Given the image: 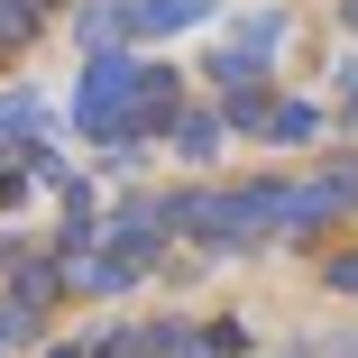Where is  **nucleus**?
<instances>
[{
	"label": "nucleus",
	"mask_w": 358,
	"mask_h": 358,
	"mask_svg": "<svg viewBox=\"0 0 358 358\" xmlns=\"http://www.w3.org/2000/svg\"><path fill=\"white\" fill-rule=\"evenodd\" d=\"M349 28H358V0H349Z\"/></svg>",
	"instance_id": "12"
},
{
	"label": "nucleus",
	"mask_w": 358,
	"mask_h": 358,
	"mask_svg": "<svg viewBox=\"0 0 358 358\" xmlns=\"http://www.w3.org/2000/svg\"><path fill=\"white\" fill-rule=\"evenodd\" d=\"M157 120H175V74L166 64H138V138H148Z\"/></svg>",
	"instance_id": "5"
},
{
	"label": "nucleus",
	"mask_w": 358,
	"mask_h": 358,
	"mask_svg": "<svg viewBox=\"0 0 358 358\" xmlns=\"http://www.w3.org/2000/svg\"><path fill=\"white\" fill-rule=\"evenodd\" d=\"M64 275H74L83 294H120V285H129V257H110V248H74V257H64Z\"/></svg>",
	"instance_id": "3"
},
{
	"label": "nucleus",
	"mask_w": 358,
	"mask_h": 358,
	"mask_svg": "<svg viewBox=\"0 0 358 358\" xmlns=\"http://www.w3.org/2000/svg\"><path fill=\"white\" fill-rule=\"evenodd\" d=\"M331 285H340V294H358V257H331Z\"/></svg>",
	"instance_id": "10"
},
{
	"label": "nucleus",
	"mask_w": 358,
	"mask_h": 358,
	"mask_svg": "<svg viewBox=\"0 0 358 358\" xmlns=\"http://www.w3.org/2000/svg\"><path fill=\"white\" fill-rule=\"evenodd\" d=\"M211 0H129V28L138 37H166V28H193Z\"/></svg>",
	"instance_id": "4"
},
{
	"label": "nucleus",
	"mask_w": 358,
	"mask_h": 358,
	"mask_svg": "<svg viewBox=\"0 0 358 358\" xmlns=\"http://www.w3.org/2000/svg\"><path fill=\"white\" fill-rule=\"evenodd\" d=\"M37 19H46V0H0V46H19Z\"/></svg>",
	"instance_id": "8"
},
{
	"label": "nucleus",
	"mask_w": 358,
	"mask_h": 358,
	"mask_svg": "<svg viewBox=\"0 0 358 358\" xmlns=\"http://www.w3.org/2000/svg\"><path fill=\"white\" fill-rule=\"evenodd\" d=\"M175 148L184 157H211V148H221V120H211V110H184L175 120Z\"/></svg>",
	"instance_id": "7"
},
{
	"label": "nucleus",
	"mask_w": 358,
	"mask_h": 358,
	"mask_svg": "<svg viewBox=\"0 0 358 358\" xmlns=\"http://www.w3.org/2000/svg\"><path fill=\"white\" fill-rule=\"evenodd\" d=\"M55 294H64V266H55V257H19V303H28V313H46Z\"/></svg>",
	"instance_id": "6"
},
{
	"label": "nucleus",
	"mask_w": 358,
	"mask_h": 358,
	"mask_svg": "<svg viewBox=\"0 0 358 358\" xmlns=\"http://www.w3.org/2000/svg\"><path fill=\"white\" fill-rule=\"evenodd\" d=\"M313 129H322L313 101H275V138H313Z\"/></svg>",
	"instance_id": "9"
},
{
	"label": "nucleus",
	"mask_w": 358,
	"mask_h": 358,
	"mask_svg": "<svg viewBox=\"0 0 358 358\" xmlns=\"http://www.w3.org/2000/svg\"><path fill=\"white\" fill-rule=\"evenodd\" d=\"M46 358H101V349H92V340H55Z\"/></svg>",
	"instance_id": "11"
},
{
	"label": "nucleus",
	"mask_w": 358,
	"mask_h": 358,
	"mask_svg": "<svg viewBox=\"0 0 358 358\" xmlns=\"http://www.w3.org/2000/svg\"><path fill=\"white\" fill-rule=\"evenodd\" d=\"M166 221H175V202H148V193H138L129 211H120V221H110V257H157V239H166Z\"/></svg>",
	"instance_id": "2"
},
{
	"label": "nucleus",
	"mask_w": 358,
	"mask_h": 358,
	"mask_svg": "<svg viewBox=\"0 0 358 358\" xmlns=\"http://www.w3.org/2000/svg\"><path fill=\"white\" fill-rule=\"evenodd\" d=\"M340 211H358V166H331L322 184H294V221H285V230L313 239L322 221H340Z\"/></svg>",
	"instance_id": "1"
}]
</instances>
